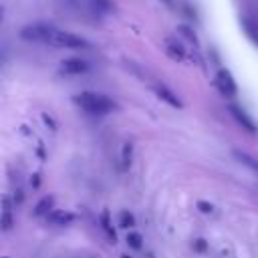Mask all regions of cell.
<instances>
[{"label": "cell", "mask_w": 258, "mask_h": 258, "mask_svg": "<svg viewBox=\"0 0 258 258\" xmlns=\"http://www.w3.org/2000/svg\"><path fill=\"white\" fill-rule=\"evenodd\" d=\"M20 36L24 40L44 42V44H50L56 48H87L89 46V42L83 36L69 32V30H62V28H56V26L46 24V22H34V24L24 26L20 30Z\"/></svg>", "instance_id": "6da1fadb"}, {"label": "cell", "mask_w": 258, "mask_h": 258, "mask_svg": "<svg viewBox=\"0 0 258 258\" xmlns=\"http://www.w3.org/2000/svg\"><path fill=\"white\" fill-rule=\"evenodd\" d=\"M75 103L87 111V113H93V115H103V113H109L115 109V103L107 97V95H101V93H91V91H85L81 95H75Z\"/></svg>", "instance_id": "7a4b0ae2"}, {"label": "cell", "mask_w": 258, "mask_h": 258, "mask_svg": "<svg viewBox=\"0 0 258 258\" xmlns=\"http://www.w3.org/2000/svg\"><path fill=\"white\" fill-rule=\"evenodd\" d=\"M216 85H218V89L222 91L224 97H236V93H238L236 83H234V79H232V75H230L228 71H220V73H218Z\"/></svg>", "instance_id": "3957f363"}, {"label": "cell", "mask_w": 258, "mask_h": 258, "mask_svg": "<svg viewBox=\"0 0 258 258\" xmlns=\"http://www.w3.org/2000/svg\"><path fill=\"white\" fill-rule=\"evenodd\" d=\"M60 71L64 75H83L89 71V62L83 58H67L60 62Z\"/></svg>", "instance_id": "277c9868"}, {"label": "cell", "mask_w": 258, "mask_h": 258, "mask_svg": "<svg viewBox=\"0 0 258 258\" xmlns=\"http://www.w3.org/2000/svg\"><path fill=\"white\" fill-rule=\"evenodd\" d=\"M230 113H232V117H234V119H236V121H238V123H240L244 129H248V131H256L254 121H252V119H250V117H248V115H246V113H244L240 107L232 105V107H230Z\"/></svg>", "instance_id": "5b68a950"}, {"label": "cell", "mask_w": 258, "mask_h": 258, "mask_svg": "<svg viewBox=\"0 0 258 258\" xmlns=\"http://www.w3.org/2000/svg\"><path fill=\"white\" fill-rule=\"evenodd\" d=\"M155 95L161 99V101H165V103H169L171 107H181V101L167 89V87H163V85H157L155 87Z\"/></svg>", "instance_id": "8992f818"}, {"label": "cell", "mask_w": 258, "mask_h": 258, "mask_svg": "<svg viewBox=\"0 0 258 258\" xmlns=\"http://www.w3.org/2000/svg\"><path fill=\"white\" fill-rule=\"evenodd\" d=\"M46 218H48L50 224H56V226H67V224L73 222V214H69L64 210H52Z\"/></svg>", "instance_id": "52a82bcc"}, {"label": "cell", "mask_w": 258, "mask_h": 258, "mask_svg": "<svg viewBox=\"0 0 258 258\" xmlns=\"http://www.w3.org/2000/svg\"><path fill=\"white\" fill-rule=\"evenodd\" d=\"M234 155H236V159L242 163V165H246V167H250L254 173H258V161L252 157V155H248V153H244V151H234Z\"/></svg>", "instance_id": "ba28073f"}, {"label": "cell", "mask_w": 258, "mask_h": 258, "mask_svg": "<svg viewBox=\"0 0 258 258\" xmlns=\"http://www.w3.org/2000/svg\"><path fill=\"white\" fill-rule=\"evenodd\" d=\"M89 6L95 14H107L111 10V0H89Z\"/></svg>", "instance_id": "9c48e42d"}, {"label": "cell", "mask_w": 258, "mask_h": 258, "mask_svg": "<svg viewBox=\"0 0 258 258\" xmlns=\"http://www.w3.org/2000/svg\"><path fill=\"white\" fill-rule=\"evenodd\" d=\"M14 226L12 220V212H10V202L4 200V210H2V230H10Z\"/></svg>", "instance_id": "30bf717a"}, {"label": "cell", "mask_w": 258, "mask_h": 258, "mask_svg": "<svg viewBox=\"0 0 258 258\" xmlns=\"http://www.w3.org/2000/svg\"><path fill=\"white\" fill-rule=\"evenodd\" d=\"M167 52H169V56L171 58H175V60H181L183 58V48H181V44H177V42H173V40H167Z\"/></svg>", "instance_id": "8fae6325"}, {"label": "cell", "mask_w": 258, "mask_h": 258, "mask_svg": "<svg viewBox=\"0 0 258 258\" xmlns=\"http://www.w3.org/2000/svg\"><path fill=\"white\" fill-rule=\"evenodd\" d=\"M50 208H52V198H42V200L36 204L34 214H36V216H42V214H46V216H48V214H50V212H48Z\"/></svg>", "instance_id": "7c38bea8"}, {"label": "cell", "mask_w": 258, "mask_h": 258, "mask_svg": "<svg viewBox=\"0 0 258 258\" xmlns=\"http://www.w3.org/2000/svg\"><path fill=\"white\" fill-rule=\"evenodd\" d=\"M119 226H121V228H131V226H135V218H133V214L127 212V210H123V212L119 214Z\"/></svg>", "instance_id": "4fadbf2b"}, {"label": "cell", "mask_w": 258, "mask_h": 258, "mask_svg": "<svg viewBox=\"0 0 258 258\" xmlns=\"http://www.w3.org/2000/svg\"><path fill=\"white\" fill-rule=\"evenodd\" d=\"M127 244H129L131 248L139 250V248H141V244H143L141 234H139V232H129V234H127Z\"/></svg>", "instance_id": "5bb4252c"}, {"label": "cell", "mask_w": 258, "mask_h": 258, "mask_svg": "<svg viewBox=\"0 0 258 258\" xmlns=\"http://www.w3.org/2000/svg\"><path fill=\"white\" fill-rule=\"evenodd\" d=\"M179 32H181V34H185V36H187V38H189L194 44H198V38H196V34H194V32H191L187 26H179Z\"/></svg>", "instance_id": "9a60e30c"}, {"label": "cell", "mask_w": 258, "mask_h": 258, "mask_svg": "<svg viewBox=\"0 0 258 258\" xmlns=\"http://www.w3.org/2000/svg\"><path fill=\"white\" fill-rule=\"evenodd\" d=\"M198 208L202 210V212H206V214H210L214 208H212V204H206V202H198Z\"/></svg>", "instance_id": "2e32d148"}]
</instances>
